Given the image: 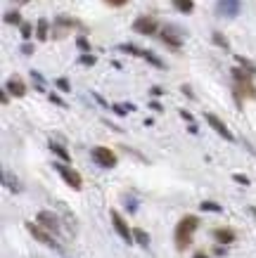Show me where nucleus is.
Here are the masks:
<instances>
[{
	"label": "nucleus",
	"instance_id": "2eb2a0df",
	"mask_svg": "<svg viewBox=\"0 0 256 258\" xmlns=\"http://www.w3.org/2000/svg\"><path fill=\"white\" fill-rule=\"evenodd\" d=\"M133 237H135V242L142 244V246H147V244H149V237L145 235L142 230H133Z\"/></svg>",
	"mask_w": 256,
	"mask_h": 258
},
{
	"label": "nucleus",
	"instance_id": "393cba45",
	"mask_svg": "<svg viewBox=\"0 0 256 258\" xmlns=\"http://www.w3.org/2000/svg\"><path fill=\"white\" fill-rule=\"evenodd\" d=\"M22 36L24 38H29V36H31V26H29V24H24L22 26Z\"/></svg>",
	"mask_w": 256,
	"mask_h": 258
},
{
	"label": "nucleus",
	"instance_id": "2f4dec72",
	"mask_svg": "<svg viewBox=\"0 0 256 258\" xmlns=\"http://www.w3.org/2000/svg\"><path fill=\"white\" fill-rule=\"evenodd\" d=\"M194 258H209V256H204V253H197V256H194Z\"/></svg>",
	"mask_w": 256,
	"mask_h": 258
},
{
	"label": "nucleus",
	"instance_id": "aec40b11",
	"mask_svg": "<svg viewBox=\"0 0 256 258\" xmlns=\"http://www.w3.org/2000/svg\"><path fill=\"white\" fill-rule=\"evenodd\" d=\"M5 22L8 24H19V12H8V15H5Z\"/></svg>",
	"mask_w": 256,
	"mask_h": 258
},
{
	"label": "nucleus",
	"instance_id": "39448f33",
	"mask_svg": "<svg viewBox=\"0 0 256 258\" xmlns=\"http://www.w3.org/2000/svg\"><path fill=\"white\" fill-rule=\"evenodd\" d=\"M207 121H209V125L214 128V131H216L218 135H221V138H223V140H228V142H233V140H235L233 133H230V131L225 128V123H223V121H221L218 116H214V114H207Z\"/></svg>",
	"mask_w": 256,
	"mask_h": 258
},
{
	"label": "nucleus",
	"instance_id": "c756f323",
	"mask_svg": "<svg viewBox=\"0 0 256 258\" xmlns=\"http://www.w3.org/2000/svg\"><path fill=\"white\" fill-rule=\"evenodd\" d=\"M180 116L185 118V121H192V114H190V111H180Z\"/></svg>",
	"mask_w": 256,
	"mask_h": 258
},
{
	"label": "nucleus",
	"instance_id": "ddd939ff",
	"mask_svg": "<svg viewBox=\"0 0 256 258\" xmlns=\"http://www.w3.org/2000/svg\"><path fill=\"white\" fill-rule=\"evenodd\" d=\"M171 3H173V8L178 10V12H183V15H190L194 8L192 0H171Z\"/></svg>",
	"mask_w": 256,
	"mask_h": 258
},
{
	"label": "nucleus",
	"instance_id": "bb28decb",
	"mask_svg": "<svg viewBox=\"0 0 256 258\" xmlns=\"http://www.w3.org/2000/svg\"><path fill=\"white\" fill-rule=\"evenodd\" d=\"M109 5H114V8H121V5H126V0H107Z\"/></svg>",
	"mask_w": 256,
	"mask_h": 258
},
{
	"label": "nucleus",
	"instance_id": "0eeeda50",
	"mask_svg": "<svg viewBox=\"0 0 256 258\" xmlns=\"http://www.w3.org/2000/svg\"><path fill=\"white\" fill-rule=\"evenodd\" d=\"M133 29H135L138 33H147L149 36V33L157 31V22L152 19V17H138L135 24H133Z\"/></svg>",
	"mask_w": 256,
	"mask_h": 258
},
{
	"label": "nucleus",
	"instance_id": "423d86ee",
	"mask_svg": "<svg viewBox=\"0 0 256 258\" xmlns=\"http://www.w3.org/2000/svg\"><path fill=\"white\" fill-rule=\"evenodd\" d=\"M26 227H29V232H31L38 242H43V244H47V246H53V249H57V242H55L53 237H50V232H45V230H40L36 223H26Z\"/></svg>",
	"mask_w": 256,
	"mask_h": 258
},
{
	"label": "nucleus",
	"instance_id": "f3484780",
	"mask_svg": "<svg viewBox=\"0 0 256 258\" xmlns=\"http://www.w3.org/2000/svg\"><path fill=\"white\" fill-rule=\"evenodd\" d=\"M47 38V22L45 19H38V40Z\"/></svg>",
	"mask_w": 256,
	"mask_h": 258
},
{
	"label": "nucleus",
	"instance_id": "a878e982",
	"mask_svg": "<svg viewBox=\"0 0 256 258\" xmlns=\"http://www.w3.org/2000/svg\"><path fill=\"white\" fill-rule=\"evenodd\" d=\"M76 45L81 47V50H88V47H90V45H88V40H85V38H78V40H76Z\"/></svg>",
	"mask_w": 256,
	"mask_h": 258
},
{
	"label": "nucleus",
	"instance_id": "4be33fe9",
	"mask_svg": "<svg viewBox=\"0 0 256 258\" xmlns=\"http://www.w3.org/2000/svg\"><path fill=\"white\" fill-rule=\"evenodd\" d=\"M57 88L67 93V90H69V81H67V79H57Z\"/></svg>",
	"mask_w": 256,
	"mask_h": 258
},
{
	"label": "nucleus",
	"instance_id": "6e6552de",
	"mask_svg": "<svg viewBox=\"0 0 256 258\" xmlns=\"http://www.w3.org/2000/svg\"><path fill=\"white\" fill-rule=\"evenodd\" d=\"M240 12V0H218V15L235 17Z\"/></svg>",
	"mask_w": 256,
	"mask_h": 258
},
{
	"label": "nucleus",
	"instance_id": "9d476101",
	"mask_svg": "<svg viewBox=\"0 0 256 258\" xmlns=\"http://www.w3.org/2000/svg\"><path fill=\"white\" fill-rule=\"evenodd\" d=\"M8 90L15 95V97H24V95H26V88H24V83L19 79H10L8 81Z\"/></svg>",
	"mask_w": 256,
	"mask_h": 258
},
{
	"label": "nucleus",
	"instance_id": "cd10ccee",
	"mask_svg": "<svg viewBox=\"0 0 256 258\" xmlns=\"http://www.w3.org/2000/svg\"><path fill=\"white\" fill-rule=\"evenodd\" d=\"M126 109H131V107H121V104H114V111H117V114H126Z\"/></svg>",
	"mask_w": 256,
	"mask_h": 258
},
{
	"label": "nucleus",
	"instance_id": "6ab92c4d",
	"mask_svg": "<svg viewBox=\"0 0 256 258\" xmlns=\"http://www.w3.org/2000/svg\"><path fill=\"white\" fill-rule=\"evenodd\" d=\"M142 57H145V59H147V62H152V64H155V67H159V69H162V67H164V64L159 62V59H157V57L152 55V52H142Z\"/></svg>",
	"mask_w": 256,
	"mask_h": 258
},
{
	"label": "nucleus",
	"instance_id": "4468645a",
	"mask_svg": "<svg viewBox=\"0 0 256 258\" xmlns=\"http://www.w3.org/2000/svg\"><path fill=\"white\" fill-rule=\"evenodd\" d=\"M50 149H53V152H55V154H57L60 159H62V161H69V152H67L64 147H60L57 142H50Z\"/></svg>",
	"mask_w": 256,
	"mask_h": 258
},
{
	"label": "nucleus",
	"instance_id": "b1692460",
	"mask_svg": "<svg viewBox=\"0 0 256 258\" xmlns=\"http://www.w3.org/2000/svg\"><path fill=\"white\" fill-rule=\"evenodd\" d=\"M233 180H237V182H242V185H249V178L247 175H240V173H235Z\"/></svg>",
	"mask_w": 256,
	"mask_h": 258
},
{
	"label": "nucleus",
	"instance_id": "1a4fd4ad",
	"mask_svg": "<svg viewBox=\"0 0 256 258\" xmlns=\"http://www.w3.org/2000/svg\"><path fill=\"white\" fill-rule=\"evenodd\" d=\"M38 225L47 227L53 235H57V232H60V227H57V220H55V216H53V213H47V211H40L38 213Z\"/></svg>",
	"mask_w": 256,
	"mask_h": 258
},
{
	"label": "nucleus",
	"instance_id": "20e7f679",
	"mask_svg": "<svg viewBox=\"0 0 256 258\" xmlns=\"http://www.w3.org/2000/svg\"><path fill=\"white\" fill-rule=\"evenodd\" d=\"M112 223H114V230H117L119 235H121V239H124L126 244H131L135 237H133V230L128 225H126V220L119 216L117 211H112Z\"/></svg>",
	"mask_w": 256,
	"mask_h": 258
},
{
	"label": "nucleus",
	"instance_id": "473e14b6",
	"mask_svg": "<svg viewBox=\"0 0 256 258\" xmlns=\"http://www.w3.org/2000/svg\"><path fill=\"white\" fill-rule=\"evenodd\" d=\"M249 213H254V216H256V209H254V206H251V209H249Z\"/></svg>",
	"mask_w": 256,
	"mask_h": 258
},
{
	"label": "nucleus",
	"instance_id": "a211bd4d",
	"mask_svg": "<svg viewBox=\"0 0 256 258\" xmlns=\"http://www.w3.org/2000/svg\"><path fill=\"white\" fill-rule=\"evenodd\" d=\"M237 62H240V64H242V67H244V69H247V71H251V74H254V71H256V67H254V64H251V62H249L247 57H237Z\"/></svg>",
	"mask_w": 256,
	"mask_h": 258
},
{
	"label": "nucleus",
	"instance_id": "c85d7f7f",
	"mask_svg": "<svg viewBox=\"0 0 256 258\" xmlns=\"http://www.w3.org/2000/svg\"><path fill=\"white\" fill-rule=\"evenodd\" d=\"M50 100H53L55 104H60V107H62V100H60V97H57V95H55V93H50Z\"/></svg>",
	"mask_w": 256,
	"mask_h": 258
},
{
	"label": "nucleus",
	"instance_id": "72a5a7b5",
	"mask_svg": "<svg viewBox=\"0 0 256 258\" xmlns=\"http://www.w3.org/2000/svg\"><path fill=\"white\" fill-rule=\"evenodd\" d=\"M19 3H29V0H19Z\"/></svg>",
	"mask_w": 256,
	"mask_h": 258
},
{
	"label": "nucleus",
	"instance_id": "f8f14e48",
	"mask_svg": "<svg viewBox=\"0 0 256 258\" xmlns=\"http://www.w3.org/2000/svg\"><path fill=\"white\" fill-rule=\"evenodd\" d=\"M214 237H216L221 244H230L235 239V232H233V230H228V227H223V230H216V232H214Z\"/></svg>",
	"mask_w": 256,
	"mask_h": 258
},
{
	"label": "nucleus",
	"instance_id": "9b49d317",
	"mask_svg": "<svg viewBox=\"0 0 256 258\" xmlns=\"http://www.w3.org/2000/svg\"><path fill=\"white\" fill-rule=\"evenodd\" d=\"M162 38L166 40L169 45H173V47H178V45H180V38H178V33L173 31L171 26H166V29H164V31H162Z\"/></svg>",
	"mask_w": 256,
	"mask_h": 258
},
{
	"label": "nucleus",
	"instance_id": "412c9836",
	"mask_svg": "<svg viewBox=\"0 0 256 258\" xmlns=\"http://www.w3.org/2000/svg\"><path fill=\"white\" fill-rule=\"evenodd\" d=\"M81 64H85V67H93V64H95V57L93 55H83V57H81Z\"/></svg>",
	"mask_w": 256,
	"mask_h": 258
},
{
	"label": "nucleus",
	"instance_id": "f03ea898",
	"mask_svg": "<svg viewBox=\"0 0 256 258\" xmlns=\"http://www.w3.org/2000/svg\"><path fill=\"white\" fill-rule=\"evenodd\" d=\"M90 154H93L95 164L102 166V168H114V166H117V157H114V152L107 149V147H95Z\"/></svg>",
	"mask_w": 256,
	"mask_h": 258
},
{
	"label": "nucleus",
	"instance_id": "5701e85b",
	"mask_svg": "<svg viewBox=\"0 0 256 258\" xmlns=\"http://www.w3.org/2000/svg\"><path fill=\"white\" fill-rule=\"evenodd\" d=\"M214 40H216L218 45H223V47H228V40L223 38V36H221V33H214Z\"/></svg>",
	"mask_w": 256,
	"mask_h": 258
},
{
	"label": "nucleus",
	"instance_id": "dca6fc26",
	"mask_svg": "<svg viewBox=\"0 0 256 258\" xmlns=\"http://www.w3.org/2000/svg\"><path fill=\"white\" fill-rule=\"evenodd\" d=\"M202 211L221 213V204H214V202H202Z\"/></svg>",
	"mask_w": 256,
	"mask_h": 258
},
{
	"label": "nucleus",
	"instance_id": "7c9ffc66",
	"mask_svg": "<svg viewBox=\"0 0 256 258\" xmlns=\"http://www.w3.org/2000/svg\"><path fill=\"white\" fill-rule=\"evenodd\" d=\"M22 50H24V55H31V52H33V47H31V45H24Z\"/></svg>",
	"mask_w": 256,
	"mask_h": 258
},
{
	"label": "nucleus",
	"instance_id": "7ed1b4c3",
	"mask_svg": "<svg viewBox=\"0 0 256 258\" xmlns=\"http://www.w3.org/2000/svg\"><path fill=\"white\" fill-rule=\"evenodd\" d=\"M55 168H57V173L62 175V180L67 182V185H71L74 189H81V175H78L74 168H69V166H62V164H55Z\"/></svg>",
	"mask_w": 256,
	"mask_h": 258
},
{
	"label": "nucleus",
	"instance_id": "f257e3e1",
	"mask_svg": "<svg viewBox=\"0 0 256 258\" xmlns=\"http://www.w3.org/2000/svg\"><path fill=\"white\" fill-rule=\"evenodd\" d=\"M197 225H199V220L194 218V216H185V218L178 223V227H176V246H178V249L190 246V242H192V232L197 230Z\"/></svg>",
	"mask_w": 256,
	"mask_h": 258
}]
</instances>
